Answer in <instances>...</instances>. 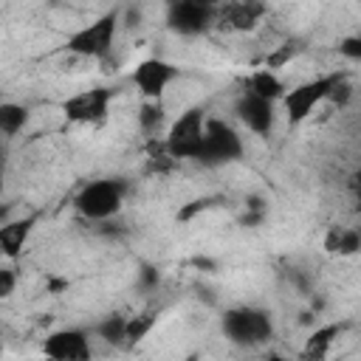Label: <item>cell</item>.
Here are the masks:
<instances>
[{
	"label": "cell",
	"instance_id": "cell-13",
	"mask_svg": "<svg viewBox=\"0 0 361 361\" xmlns=\"http://www.w3.org/2000/svg\"><path fill=\"white\" fill-rule=\"evenodd\" d=\"M34 228H37V214L8 220V223L0 228V251H3V257H6V259H17V257L23 254V248L28 245Z\"/></svg>",
	"mask_w": 361,
	"mask_h": 361
},
{
	"label": "cell",
	"instance_id": "cell-12",
	"mask_svg": "<svg viewBox=\"0 0 361 361\" xmlns=\"http://www.w3.org/2000/svg\"><path fill=\"white\" fill-rule=\"evenodd\" d=\"M265 0H226L217 8V23L228 31H254L265 17Z\"/></svg>",
	"mask_w": 361,
	"mask_h": 361
},
{
	"label": "cell",
	"instance_id": "cell-26",
	"mask_svg": "<svg viewBox=\"0 0 361 361\" xmlns=\"http://www.w3.org/2000/svg\"><path fill=\"white\" fill-rule=\"evenodd\" d=\"M197 3H206V6H214V8H220L226 0H197Z\"/></svg>",
	"mask_w": 361,
	"mask_h": 361
},
{
	"label": "cell",
	"instance_id": "cell-9",
	"mask_svg": "<svg viewBox=\"0 0 361 361\" xmlns=\"http://www.w3.org/2000/svg\"><path fill=\"white\" fill-rule=\"evenodd\" d=\"M180 68L164 56H147L141 62H135V68L130 71V82L133 87L141 93V99H164L166 87L180 79Z\"/></svg>",
	"mask_w": 361,
	"mask_h": 361
},
{
	"label": "cell",
	"instance_id": "cell-22",
	"mask_svg": "<svg viewBox=\"0 0 361 361\" xmlns=\"http://www.w3.org/2000/svg\"><path fill=\"white\" fill-rule=\"evenodd\" d=\"M336 51H338L347 62H361V34H350V37L338 39Z\"/></svg>",
	"mask_w": 361,
	"mask_h": 361
},
{
	"label": "cell",
	"instance_id": "cell-3",
	"mask_svg": "<svg viewBox=\"0 0 361 361\" xmlns=\"http://www.w3.org/2000/svg\"><path fill=\"white\" fill-rule=\"evenodd\" d=\"M127 197V183L121 178H96L87 180L76 195H73V209L93 223L110 220L124 209Z\"/></svg>",
	"mask_w": 361,
	"mask_h": 361
},
{
	"label": "cell",
	"instance_id": "cell-14",
	"mask_svg": "<svg viewBox=\"0 0 361 361\" xmlns=\"http://www.w3.org/2000/svg\"><path fill=\"white\" fill-rule=\"evenodd\" d=\"M322 248L330 257H353L361 251V231L353 226H330L324 231Z\"/></svg>",
	"mask_w": 361,
	"mask_h": 361
},
{
	"label": "cell",
	"instance_id": "cell-8",
	"mask_svg": "<svg viewBox=\"0 0 361 361\" xmlns=\"http://www.w3.org/2000/svg\"><path fill=\"white\" fill-rule=\"evenodd\" d=\"M113 99H116V90L113 87L96 85V87H87V90H79V93L68 96L59 104V110H62V116L68 121H73V124H90L93 127V124L107 121Z\"/></svg>",
	"mask_w": 361,
	"mask_h": 361
},
{
	"label": "cell",
	"instance_id": "cell-6",
	"mask_svg": "<svg viewBox=\"0 0 361 361\" xmlns=\"http://www.w3.org/2000/svg\"><path fill=\"white\" fill-rule=\"evenodd\" d=\"M164 23L175 37L195 39V37H203L214 28L217 8L206 6V3H197V0H169Z\"/></svg>",
	"mask_w": 361,
	"mask_h": 361
},
{
	"label": "cell",
	"instance_id": "cell-18",
	"mask_svg": "<svg viewBox=\"0 0 361 361\" xmlns=\"http://www.w3.org/2000/svg\"><path fill=\"white\" fill-rule=\"evenodd\" d=\"M127 322H130V316L110 313V316H104V319L93 327V333H96L102 341H107V344H127Z\"/></svg>",
	"mask_w": 361,
	"mask_h": 361
},
{
	"label": "cell",
	"instance_id": "cell-1",
	"mask_svg": "<svg viewBox=\"0 0 361 361\" xmlns=\"http://www.w3.org/2000/svg\"><path fill=\"white\" fill-rule=\"evenodd\" d=\"M121 28V8H107L93 23H85L65 39V51L79 59L107 62L116 51V37Z\"/></svg>",
	"mask_w": 361,
	"mask_h": 361
},
{
	"label": "cell",
	"instance_id": "cell-10",
	"mask_svg": "<svg viewBox=\"0 0 361 361\" xmlns=\"http://www.w3.org/2000/svg\"><path fill=\"white\" fill-rule=\"evenodd\" d=\"M42 355L54 361H87L93 355L90 333L82 327H59L42 338Z\"/></svg>",
	"mask_w": 361,
	"mask_h": 361
},
{
	"label": "cell",
	"instance_id": "cell-20",
	"mask_svg": "<svg viewBox=\"0 0 361 361\" xmlns=\"http://www.w3.org/2000/svg\"><path fill=\"white\" fill-rule=\"evenodd\" d=\"M155 322H158L155 310H147L141 316H130V322H127V344H138L141 338H147V333L155 327Z\"/></svg>",
	"mask_w": 361,
	"mask_h": 361
},
{
	"label": "cell",
	"instance_id": "cell-23",
	"mask_svg": "<svg viewBox=\"0 0 361 361\" xmlns=\"http://www.w3.org/2000/svg\"><path fill=\"white\" fill-rule=\"evenodd\" d=\"M217 203V197H197V200H192L189 206H183L180 212H178V220H183V223H189L195 214H200V212H206V209H212Z\"/></svg>",
	"mask_w": 361,
	"mask_h": 361
},
{
	"label": "cell",
	"instance_id": "cell-19",
	"mask_svg": "<svg viewBox=\"0 0 361 361\" xmlns=\"http://www.w3.org/2000/svg\"><path fill=\"white\" fill-rule=\"evenodd\" d=\"M138 124L144 133H158L166 124V107L164 99H144L138 107Z\"/></svg>",
	"mask_w": 361,
	"mask_h": 361
},
{
	"label": "cell",
	"instance_id": "cell-4",
	"mask_svg": "<svg viewBox=\"0 0 361 361\" xmlns=\"http://www.w3.org/2000/svg\"><path fill=\"white\" fill-rule=\"evenodd\" d=\"M220 330L237 347H257L274 336V316L257 305H237L223 313Z\"/></svg>",
	"mask_w": 361,
	"mask_h": 361
},
{
	"label": "cell",
	"instance_id": "cell-25",
	"mask_svg": "<svg viewBox=\"0 0 361 361\" xmlns=\"http://www.w3.org/2000/svg\"><path fill=\"white\" fill-rule=\"evenodd\" d=\"M353 197H355V209L361 212V186H353Z\"/></svg>",
	"mask_w": 361,
	"mask_h": 361
},
{
	"label": "cell",
	"instance_id": "cell-21",
	"mask_svg": "<svg viewBox=\"0 0 361 361\" xmlns=\"http://www.w3.org/2000/svg\"><path fill=\"white\" fill-rule=\"evenodd\" d=\"M299 54V45L290 39V42H282V45H276V51H271L268 54V59H265V68H271V71H279V68H285L293 56Z\"/></svg>",
	"mask_w": 361,
	"mask_h": 361
},
{
	"label": "cell",
	"instance_id": "cell-17",
	"mask_svg": "<svg viewBox=\"0 0 361 361\" xmlns=\"http://www.w3.org/2000/svg\"><path fill=\"white\" fill-rule=\"evenodd\" d=\"M28 107L20 102H3L0 104V130L6 138H14L25 124H28Z\"/></svg>",
	"mask_w": 361,
	"mask_h": 361
},
{
	"label": "cell",
	"instance_id": "cell-24",
	"mask_svg": "<svg viewBox=\"0 0 361 361\" xmlns=\"http://www.w3.org/2000/svg\"><path fill=\"white\" fill-rule=\"evenodd\" d=\"M14 285H17L14 268H0V299H8L14 293Z\"/></svg>",
	"mask_w": 361,
	"mask_h": 361
},
{
	"label": "cell",
	"instance_id": "cell-5",
	"mask_svg": "<svg viewBox=\"0 0 361 361\" xmlns=\"http://www.w3.org/2000/svg\"><path fill=\"white\" fill-rule=\"evenodd\" d=\"M347 73L344 71H333V73H319L313 79H305L293 87H288V93L282 96V110L288 116L290 124H302L305 118L313 116V110L319 104H324L333 93V87L338 82H344Z\"/></svg>",
	"mask_w": 361,
	"mask_h": 361
},
{
	"label": "cell",
	"instance_id": "cell-2",
	"mask_svg": "<svg viewBox=\"0 0 361 361\" xmlns=\"http://www.w3.org/2000/svg\"><path fill=\"white\" fill-rule=\"evenodd\" d=\"M206 110L200 104L186 107L183 113H178L164 135V149L175 158V161H200L203 155V138H206Z\"/></svg>",
	"mask_w": 361,
	"mask_h": 361
},
{
	"label": "cell",
	"instance_id": "cell-11",
	"mask_svg": "<svg viewBox=\"0 0 361 361\" xmlns=\"http://www.w3.org/2000/svg\"><path fill=\"white\" fill-rule=\"evenodd\" d=\"M234 113L248 133H254L259 138H271L274 124H276V102H268L262 96L243 90L234 102Z\"/></svg>",
	"mask_w": 361,
	"mask_h": 361
},
{
	"label": "cell",
	"instance_id": "cell-15",
	"mask_svg": "<svg viewBox=\"0 0 361 361\" xmlns=\"http://www.w3.org/2000/svg\"><path fill=\"white\" fill-rule=\"evenodd\" d=\"M245 90L254 93V96H262V99H268V102H282V96L288 93V85L279 79L276 71L259 68V71H254V73L245 79Z\"/></svg>",
	"mask_w": 361,
	"mask_h": 361
},
{
	"label": "cell",
	"instance_id": "cell-7",
	"mask_svg": "<svg viewBox=\"0 0 361 361\" xmlns=\"http://www.w3.org/2000/svg\"><path fill=\"white\" fill-rule=\"evenodd\" d=\"M245 152L243 135L223 118H206V138H203V155L197 164L203 166H226L240 161Z\"/></svg>",
	"mask_w": 361,
	"mask_h": 361
},
{
	"label": "cell",
	"instance_id": "cell-16",
	"mask_svg": "<svg viewBox=\"0 0 361 361\" xmlns=\"http://www.w3.org/2000/svg\"><path fill=\"white\" fill-rule=\"evenodd\" d=\"M344 330H347V324H344V322H330V324L316 327V330L307 336L302 355H305V358H324V355L330 353V347L336 344V338H338Z\"/></svg>",
	"mask_w": 361,
	"mask_h": 361
}]
</instances>
